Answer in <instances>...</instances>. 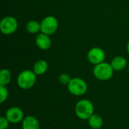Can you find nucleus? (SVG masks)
<instances>
[{
    "label": "nucleus",
    "mask_w": 129,
    "mask_h": 129,
    "mask_svg": "<svg viewBox=\"0 0 129 129\" xmlns=\"http://www.w3.org/2000/svg\"><path fill=\"white\" fill-rule=\"evenodd\" d=\"M93 104L88 99H82L76 104L75 113L76 116L82 120H88L94 114Z\"/></svg>",
    "instance_id": "nucleus-1"
},
{
    "label": "nucleus",
    "mask_w": 129,
    "mask_h": 129,
    "mask_svg": "<svg viewBox=\"0 0 129 129\" xmlns=\"http://www.w3.org/2000/svg\"><path fill=\"white\" fill-rule=\"evenodd\" d=\"M114 70L110 63L103 62L99 64L94 65L93 69V74L94 77L101 81H107L113 76Z\"/></svg>",
    "instance_id": "nucleus-2"
},
{
    "label": "nucleus",
    "mask_w": 129,
    "mask_h": 129,
    "mask_svg": "<svg viewBox=\"0 0 129 129\" xmlns=\"http://www.w3.org/2000/svg\"><path fill=\"white\" fill-rule=\"evenodd\" d=\"M36 82V75L33 71L26 70L22 71L17 76V85L24 90L29 89L34 86Z\"/></svg>",
    "instance_id": "nucleus-3"
},
{
    "label": "nucleus",
    "mask_w": 129,
    "mask_h": 129,
    "mask_svg": "<svg viewBox=\"0 0 129 129\" xmlns=\"http://www.w3.org/2000/svg\"><path fill=\"white\" fill-rule=\"evenodd\" d=\"M68 91L74 96H82L88 90V85L85 81L81 78H73L67 85Z\"/></svg>",
    "instance_id": "nucleus-4"
},
{
    "label": "nucleus",
    "mask_w": 129,
    "mask_h": 129,
    "mask_svg": "<svg viewBox=\"0 0 129 129\" xmlns=\"http://www.w3.org/2000/svg\"><path fill=\"white\" fill-rule=\"evenodd\" d=\"M41 32L44 34L53 35L58 29V20L54 16H47L41 21Z\"/></svg>",
    "instance_id": "nucleus-5"
},
{
    "label": "nucleus",
    "mask_w": 129,
    "mask_h": 129,
    "mask_svg": "<svg viewBox=\"0 0 129 129\" xmlns=\"http://www.w3.org/2000/svg\"><path fill=\"white\" fill-rule=\"evenodd\" d=\"M18 27V23L16 18L8 16L2 19L0 22V30L5 35L14 33Z\"/></svg>",
    "instance_id": "nucleus-6"
},
{
    "label": "nucleus",
    "mask_w": 129,
    "mask_h": 129,
    "mask_svg": "<svg viewBox=\"0 0 129 129\" xmlns=\"http://www.w3.org/2000/svg\"><path fill=\"white\" fill-rule=\"evenodd\" d=\"M87 57L91 63L94 65H97L104 62V60L106 58V54L102 48L98 47H94L92 48L91 50H89L87 54Z\"/></svg>",
    "instance_id": "nucleus-7"
},
{
    "label": "nucleus",
    "mask_w": 129,
    "mask_h": 129,
    "mask_svg": "<svg viewBox=\"0 0 129 129\" xmlns=\"http://www.w3.org/2000/svg\"><path fill=\"white\" fill-rule=\"evenodd\" d=\"M5 117L12 124H17L20 122L24 119L23 111L18 107H10L5 113Z\"/></svg>",
    "instance_id": "nucleus-8"
},
{
    "label": "nucleus",
    "mask_w": 129,
    "mask_h": 129,
    "mask_svg": "<svg viewBox=\"0 0 129 129\" xmlns=\"http://www.w3.org/2000/svg\"><path fill=\"white\" fill-rule=\"evenodd\" d=\"M36 45L39 49L45 51L50 48L51 45V39L48 35L41 33L36 38Z\"/></svg>",
    "instance_id": "nucleus-9"
},
{
    "label": "nucleus",
    "mask_w": 129,
    "mask_h": 129,
    "mask_svg": "<svg viewBox=\"0 0 129 129\" xmlns=\"http://www.w3.org/2000/svg\"><path fill=\"white\" fill-rule=\"evenodd\" d=\"M22 129H40L39 120L33 116H27L22 121Z\"/></svg>",
    "instance_id": "nucleus-10"
},
{
    "label": "nucleus",
    "mask_w": 129,
    "mask_h": 129,
    "mask_svg": "<svg viewBox=\"0 0 129 129\" xmlns=\"http://www.w3.org/2000/svg\"><path fill=\"white\" fill-rule=\"evenodd\" d=\"M114 71H120L124 70L127 65V60L124 57L117 56L115 57L110 63Z\"/></svg>",
    "instance_id": "nucleus-11"
},
{
    "label": "nucleus",
    "mask_w": 129,
    "mask_h": 129,
    "mask_svg": "<svg viewBox=\"0 0 129 129\" xmlns=\"http://www.w3.org/2000/svg\"><path fill=\"white\" fill-rule=\"evenodd\" d=\"M48 64L47 61H45V60H39L34 64L33 71L35 73L36 76H40L45 73L46 71L48 70Z\"/></svg>",
    "instance_id": "nucleus-12"
},
{
    "label": "nucleus",
    "mask_w": 129,
    "mask_h": 129,
    "mask_svg": "<svg viewBox=\"0 0 129 129\" xmlns=\"http://www.w3.org/2000/svg\"><path fill=\"white\" fill-rule=\"evenodd\" d=\"M88 125L93 129H100L102 128L104 121L101 116L98 114H93L88 119Z\"/></svg>",
    "instance_id": "nucleus-13"
},
{
    "label": "nucleus",
    "mask_w": 129,
    "mask_h": 129,
    "mask_svg": "<svg viewBox=\"0 0 129 129\" xmlns=\"http://www.w3.org/2000/svg\"><path fill=\"white\" fill-rule=\"evenodd\" d=\"M26 31L31 34H36L41 31V23L36 20H30L26 25Z\"/></svg>",
    "instance_id": "nucleus-14"
},
{
    "label": "nucleus",
    "mask_w": 129,
    "mask_h": 129,
    "mask_svg": "<svg viewBox=\"0 0 129 129\" xmlns=\"http://www.w3.org/2000/svg\"><path fill=\"white\" fill-rule=\"evenodd\" d=\"M11 80V73L7 69H2L0 71V85L6 86Z\"/></svg>",
    "instance_id": "nucleus-15"
},
{
    "label": "nucleus",
    "mask_w": 129,
    "mask_h": 129,
    "mask_svg": "<svg viewBox=\"0 0 129 129\" xmlns=\"http://www.w3.org/2000/svg\"><path fill=\"white\" fill-rule=\"evenodd\" d=\"M8 97V91L6 86L0 85V103L3 104Z\"/></svg>",
    "instance_id": "nucleus-16"
},
{
    "label": "nucleus",
    "mask_w": 129,
    "mask_h": 129,
    "mask_svg": "<svg viewBox=\"0 0 129 129\" xmlns=\"http://www.w3.org/2000/svg\"><path fill=\"white\" fill-rule=\"evenodd\" d=\"M71 79H72L70 78V76L68 74H67V73H61L59 76V77H58L59 82L62 85H68V84L70 83Z\"/></svg>",
    "instance_id": "nucleus-17"
},
{
    "label": "nucleus",
    "mask_w": 129,
    "mask_h": 129,
    "mask_svg": "<svg viewBox=\"0 0 129 129\" xmlns=\"http://www.w3.org/2000/svg\"><path fill=\"white\" fill-rule=\"evenodd\" d=\"M10 122L5 116H2L0 118V129H7L9 126Z\"/></svg>",
    "instance_id": "nucleus-18"
},
{
    "label": "nucleus",
    "mask_w": 129,
    "mask_h": 129,
    "mask_svg": "<svg viewBox=\"0 0 129 129\" xmlns=\"http://www.w3.org/2000/svg\"><path fill=\"white\" fill-rule=\"evenodd\" d=\"M127 51H128V53L129 54V42H128V45H127Z\"/></svg>",
    "instance_id": "nucleus-19"
},
{
    "label": "nucleus",
    "mask_w": 129,
    "mask_h": 129,
    "mask_svg": "<svg viewBox=\"0 0 129 129\" xmlns=\"http://www.w3.org/2000/svg\"><path fill=\"white\" fill-rule=\"evenodd\" d=\"M128 73H129V67H128Z\"/></svg>",
    "instance_id": "nucleus-20"
}]
</instances>
